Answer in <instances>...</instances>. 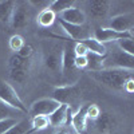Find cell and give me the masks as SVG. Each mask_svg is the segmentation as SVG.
Returning <instances> with one entry per match:
<instances>
[{
  "label": "cell",
  "instance_id": "52a82bcc",
  "mask_svg": "<svg viewBox=\"0 0 134 134\" xmlns=\"http://www.w3.org/2000/svg\"><path fill=\"white\" fill-rule=\"evenodd\" d=\"M72 109L69 105H60L48 115L50 126L52 127H66L71 125Z\"/></svg>",
  "mask_w": 134,
  "mask_h": 134
},
{
  "label": "cell",
  "instance_id": "7402d4cb",
  "mask_svg": "<svg viewBox=\"0 0 134 134\" xmlns=\"http://www.w3.org/2000/svg\"><path fill=\"white\" fill-rule=\"evenodd\" d=\"M15 7H16V3L12 2V0L0 2V20H2L3 23H9L11 21Z\"/></svg>",
  "mask_w": 134,
  "mask_h": 134
},
{
  "label": "cell",
  "instance_id": "d6986e66",
  "mask_svg": "<svg viewBox=\"0 0 134 134\" xmlns=\"http://www.w3.org/2000/svg\"><path fill=\"white\" fill-rule=\"evenodd\" d=\"M36 21L38 24L43 28H48L51 27L55 21H57V15H55L50 8H46V9H42L40 12L36 16Z\"/></svg>",
  "mask_w": 134,
  "mask_h": 134
},
{
  "label": "cell",
  "instance_id": "f546056e",
  "mask_svg": "<svg viewBox=\"0 0 134 134\" xmlns=\"http://www.w3.org/2000/svg\"><path fill=\"white\" fill-rule=\"evenodd\" d=\"M86 113H87V119L95 121V119L100 115V109H99L98 105H95V103H88Z\"/></svg>",
  "mask_w": 134,
  "mask_h": 134
},
{
  "label": "cell",
  "instance_id": "5bb4252c",
  "mask_svg": "<svg viewBox=\"0 0 134 134\" xmlns=\"http://www.w3.org/2000/svg\"><path fill=\"white\" fill-rule=\"evenodd\" d=\"M87 106L88 103L83 105L82 107H79L75 113H72V118H71V126L72 129L78 133V134H86V129H87Z\"/></svg>",
  "mask_w": 134,
  "mask_h": 134
},
{
  "label": "cell",
  "instance_id": "ffe728a7",
  "mask_svg": "<svg viewBox=\"0 0 134 134\" xmlns=\"http://www.w3.org/2000/svg\"><path fill=\"white\" fill-rule=\"evenodd\" d=\"M86 58H87V66H86V69L90 71V72H97V71L103 70L105 57H100V55H97V54H93V52H87Z\"/></svg>",
  "mask_w": 134,
  "mask_h": 134
},
{
  "label": "cell",
  "instance_id": "5b68a950",
  "mask_svg": "<svg viewBox=\"0 0 134 134\" xmlns=\"http://www.w3.org/2000/svg\"><path fill=\"white\" fill-rule=\"evenodd\" d=\"M62 50H63V47H59L58 44H48L47 47H44L43 64H44V67H46L48 71H51L54 74L60 72Z\"/></svg>",
  "mask_w": 134,
  "mask_h": 134
},
{
  "label": "cell",
  "instance_id": "8d00e7d4",
  "mask_svg": "<svg viewBox=\"0 0 134 134\" xmlns=\"http://www.w3.org/2000/svg\"><path fill=\"white\" fill-rule=\"evenodd\" d=\"M38 134H43V131H39V133H38Z\"/></svg>",
  "mask_w": 134,
  "mask_h": 134
},
{
  "label": "cell",
  "instance_id": "ac0fdd59",
  "mask_svg": "<svg viewBox=\"0 0 134 134\" xmlns=\"http://www.w3.org/2000/svg\"><path fill=\"white\" fill-rule=\"evenodd\" d=\"M94 122H95V129L98 134H105L109 129H111V126L114 124V119L107 113H100V115Z\"/></svg>",
  "mask_w": 134,
  "mask_h": 134
},
{
  "label": "cell",
  "instance_id": "8fae6325",
  "mask_svg": "<svg viewBox=\"0 0 134 134\" xmlns=\"http://www.w3.org/2000/svg\"><path fill=\"white\" fill-rule=\"evenodd\" d=\"M134 27V15L131 12L129 14H121L110 20V27L117 32H131Z\"/></svg>",
  "mask_w": 134,
  "mask_h": 134
},
{
  "label": "cell",
  "instance_id": "f1b7e54d",
  "mask_svg": "<svg viewBox=\"0 0 134 134\" xmlns=\"http://www.w3.org/2000/svg\"><path fill=\"white\" fill-rule=\"evenodd\" d=\"M16 118H5V119H0V134H5L12 126L18 124Z\"/></svg>",
  "mask_w": 134,
  "mask_h": 134
},
{
  "label": "cell",
  "instance_id": "30bf717a",
  "mask_svg": "<svg viewBox=\"0 0 134 134\" xmlns=\"http://www.w3.org/2000/svg\"><path fill=\"white\" fill-rule=\"evenodd\" d=\"M126 38H133V32H117L109 27H98L94 32V39H97L102 44L110 42H118Z\"/></svg>",
  "mask_w": 134,
  "mask_h": 134
},
{
  "label": "cell",
  "instance_id": "8992f818",
  "mask_svg": "<svg viewBox=\"0 0 134 134\" xmlns=\"http://www.w3.org/2000/svg\"><path fill=\"white\" fill-rule=\"evenodd\" d=\"M79 87H78L76 83L74 85H62V86H58L54 88L52 91V99H55L58 103L60 105H69L71 106L76 98L79 97Z\"/></svg>",
  "mask_w": 134,
  "mask_h": 134
},
{
  "label": "cell",
  "instance_id": "ba28073f",
  "mask_svg": "<svg viewBox=\"0 0 134 134\" xmlns=\"http://www.w3.org/2000/svg\"><path fill=\"white\" fill-rule=\"evenodd\" d=\"M57 21L58 24L60 26L62 31L66 34L67 39H70L71 42L76 43V42H82L85 40L86 38L90 36V31H88V28L86 26H74V24H69L66 23V21H63L62 19L57 18Z\"/></svg>",
  "mask_w": 134,
  "mask_h": 134
},
{
  "label": "cell",
  "instance_id": "44dd1931",
  "mask_svg": "<svg viewBox=\"0 0 134 134\" xmlns=\"http://www.w3.org/2000/svg\"><path fill=\"white\" fill-rule=\"evenodd\" d=\"M9 69H18V70H24L30 72V69L32 66V62L30 58H23L18 54H14L9 58Z\"/></svg>",
  "mask_w": 134,
  "mask_h": 134
},
{
  "label": "cell",
  "instance_id": "d590c367",
  "mask_svg": "<svg viewBox=\"0 0 134 134\" xmlns=\"http://www.w3.org/2000/svg\"><path fill=\"white\" fill-rule=\"evenodd\" d=\"M54 134H69V131H67L66 129H59V130H57Z\"/></svg>",
  "mask_w": 134,
  "mask_h": 134
},
{
  "label": "cell",
  "instance_id": "d4e9b609",
  "mask_svg": "<svg viewBox=\"0 0 134 134\" xmlns=\"http://www.w3.org/2000/svg\"><path fill=\"white\" fill-rule=\"evenodd\" d=\"M21 113L18 110H15L14 107H11L8 105H5L4 102L0 100V119H5V118H15V115H20Z\"/></svg>",
  "mask_w": 134,
  "mask_h": 134
},
{
  "label": "cell",
  "instance_id": "cb8c5ba5",
  "mask_svg": "<svg viewBox=\"0 0 134 134\" xmlns=\"http://www.w3.org/2000/svg\"><path fill=\"white\" fill-rule=\"evenodd\" d=\"M71 7H74V2H62V0H54V2H51V4H50L48 8L52 11L55 15H59V14L63 12V11L69 9V8H71Z\"/></svg>",
  "mask_w": 134,
  "mask_h": 134
},
{
  "label": "cell",
  "instance_id": "4dcf8cb0",
  "mask_svg": "<svg viewBox=\"0 0 134 134\" xmlns=\"http://www.w3.org/2000/svg\"><path fill=\"white\" fill-rule=\"evenodd\" d=\"M72 50H74V55L75 57H86L87 55V48L83 46V44L81 42H76L74 43V46H72Z\"/></svg>",
  "mask_w": 134,
  "mask_h": 134
},
{
  "label": "cell",
  "instance_id": "484cf974",
  "mask_svg": "<svg viewBox=\"0 0 134 134\" xmlns=\"http://www.w3.org/2000/svg\"><path fill=\"white\" fill-rule=\"evenodd\" d=\"M117 43L118 46V50L124 51L125 54H129V55H133L134 57V40L133 38H126V39H121Z\"/></svg>",
  "mask_w": 134,
  "mask_h": 134
},
{
  "label": "cell",
  "instance_id": "e575fe53",
  "mask_svg": "<svg viewBox=\"0 0 134 134\" xmlns=\"http://www.w3.org/2000/svg\"><path fill=\"white\" fill-rule=\"evenodd\" d=\"M133 85H134V82H133V78H131V79H129V81L125 83L124 90H125V91H127L129 94H131V93H133Z\"/></svg>",
  "mask_w": 134,
  "mask_h": 134
},
{
  "label": "cell",
  "instance_id": "603a6c76",
  "mask_svg": "<svg viewBox=\"0 0 134 134\" xmlns=\"http://www.w3.org/2000/svg\"><path fill=\"white\" fill-rule=\"evenodd\" d=\"M30 119H23L19 121L15 126L11 127L5 134H30Z\"/></svg>",
  "mask_w": 134,
  "mask_h": 134
},
{
  "label": "cell",
  "instance_id": "836d02e7",
  "mask_svg": "<svg viewBox=\"0 0 134 134\" xmlns=\"http://www.w3.org/2000/svg\"><path fill=\"white\" fill-rule=\"evenodd\" d=\"M28 4H31V5H34V7H38V8L42 11V9L48 8L50 4H51V2H47V0H42V2H30Z\"/></svg>",
  "mask_w": 134,
  "mask_h": 134
},
{
  "label": "cell",
  "instance_id": "7c38bea8",
  "mask_svg": "<svg viewBox=\"0 0 134 134\" xmlns=\"http://www.w3.org/2000/svg\"><path fill=\"white\" fill-rule=\"evenodd\" d=\"M59 19L69 24L74 26H85L86 24V14L81 8L78 7H71L69 9L63 11L62 14H59Z\"/></svg>",
  "mask_w": 134,
  "mask_h": 134
},
{
  "label": "cell",
  "instance_id": "7a4b0ae2",
  "mask_svg": "<svg viewBox=\"0 0 134 134\" xmlns=\"http://www.w3.org/2000/svg\"><path fill=\"white\" fill-rule=\"evenodd\" d=\"M74 42H66V44L63 46L62 50V66H60V72H62V78L66 81L64 85H74L76 83V76L79 70H76L74 59H75V55H74Z\"/></svg>",
  "mask_w": 134,
  "mask_h": 134
},
{
  "label": "cell",
  "instance_id": "3957f363",
  "mask_svg": "<svg viewBox=\"0 0 134 134\" xmlns=\"http://www.w3.org/2000/svg\"><path fill=\"white\" fill-rule=\"evenodd\" d=\"M0 100L4 102L5 105L14 107L15 110L20 111L21 114L28 113L27 106L24 105L23 100H21V98L19 97L16 90L4 79H0Z\"/></svg>",
  "mask_w": 134,
  "mask_h": 134
},
{
  "label": "cell",
  "instance_id": "1f68e13d",
  "mask_svg": "<svg viewBox=\"0 0 134 134\" xmlns=\"http://www.w3.org/2000/svg\"><path fill=\"white\" fill-rule=\"evenodd\" d=\"M16 54L20 55V57H23V58H30L31 59L32 54H34V48H32V46H30V44H24V46L19 50V52H16Z\"/></svg>",
  "mask_w": 134,
  "mask_h": 134
},
{
  "label": "cell",
  "instance_id": "9c48e42d",
  "mask_svg": "<svg viewBox=\"0 0 134 134\" xmlns=\"http://www.w3.org/2000/svg\"><path fill=\"white\" fill-rule=\"evenodd\" d=\"M59 106H60V103H58L52 98H42V99L35 100L31 105V107L28 109V114H31V117H35V115H47L48 117Z\"/></svg>",
  "mask_w": 134,
  "mask_h": 134
},
{
  "label": "cell",
  "instance_id": "9a60e30c",
  "mask_svg": "<svg viewBox=\"0 0 134 134\" xmlns=\"http://www.w3.org/2000/svg\"><path fill=\"white\" fill-rule=\"evenodd\" d=\"M88 11L94 18H105L110 11V2L107 0H91L88 2Z\"/></svg>",
  "mask_w": 134,
  "mask_h": 134
},
{
  "label": "cell",
  "instance_id": "2e32d148",
  "mask_svg": "<svg viewBox=\"0 0 134 134\" xmlns=\"http://www.w3.org/2000/svg\"><path fill=\"white\" fill-rule=\"evenodd\" d=\"M81 43L87 48L88 52H93V54L100 55V57H106V54H107V47H106V44L99 43L97 39H94V38H91V36H88V38H86L85 40H82Z\"/></svg>",
  "mask_w": 134,
  "mask_h": 134
},
{
  "label": "cell",
  "instance_id": "e0dca14e",
  "mask_svg": "<svg viewBox=\"0 0 134 134\" xmlns=\"http://www.w3.org/2000/svg\"><path fill=\"white\" fill-rule=\"evenodd\" d=\"M30 133H39V131H44L50 127V121L47 115H35L30 119Z\"/></svg>",
  "mask_w": 134,
  "mask_h": 134
},
{
  "label": "cell",
  "instance_id": "83f0119b",
  "mask_svg": "<svg viewBox=\"0 0 134 134\" xmlns=\"http://www.w3.org/2000/svg\"><path fill=\"white\" fill-rule=\"evenodd\" d=\"M9 76L11 79L18 82V83H24L28 78V71L24 70H18V69H9Z\"/></svg>",
  "mask_w": 134,
  "mask_h": 134
},
{
  "label": "cell",
  "instance_id": "6da1fadb",
  "mask_svg": "<svg viewBox=\"0 0 134 134\" xmlns=\"http://www.w3.org/2000/svg\"><path fill=\"white\" fill-rule=\"evenodd\" d=\"M93 78L95 81L103 83L105 86L121 90L124 88L125 83L133 78V70H124V69H103L100 71L93 72Z\"/></svg>",
  "mask_w": 134,
  "mask_h": 134
},
{
  "label": "cell",
  "instance_id": "d6a6232c",
  "mask_svg": "<svg viewBox=\"0 0 134 134\" xmlns=\"http://www.w3.org/2000/svg\"><path fill=\"white\" fill-rule=\"evenodd\" d=\"M74 63H75V67L76 70H85L86 66H87V58L86 57H75L74 59Z\"/></svg>",
  "mask_w": 134,
  "mask_h": 134
},
{
  "label": "cell",
  "instance_id": "4316f807",
  "mask_svg": "<svg viewBox=\"0 0 134 134\" xmlns=\"http://www.w3.org/2000/svg\"><path fill=\"white\" fill-rule=\"evenodd\" d=\"M24 39L21 35H19V34H16V35H12L9 38L8 40V46H9V50L11 51H14V54L19 52V50L24 46Z\"/></svg>",
  "mask_w": 134,
  "mask_h": 134
},
{
  "label": "cell",
  "instance_id": "277c9868",
  "mask_svg": "<svg viewBox=\"0 0 134 134\" xmlns=\"http://www.w3.org/2000/svg\"><path fill=\"white\" fill-rule=\"evenodd\" d=\"M103 69H124V70H134V57L124 51H114L111 54H106L103 60Z\"/></svg>",
  "mask_w": 134,
  "mask_h": 134
},
{
  "label": "cell",
  "instance_id": "4fadbf2b",
  "mask_svg": "<svg viewBox=\"0 0 134 134\" xmlns=\"http://www.w3.org/2000/svg\"><path fill=\"white\" fill-rule=\"evenodd\" d=\"M28 18H30L28 7H27L26 4H21V5H18V4H16L9 23H11V26H12L15 30H21V28L27 27V24H28Z\"/></svg>",
  "mask_w": 134,
  "mask_h": 134
}]
</instances>
